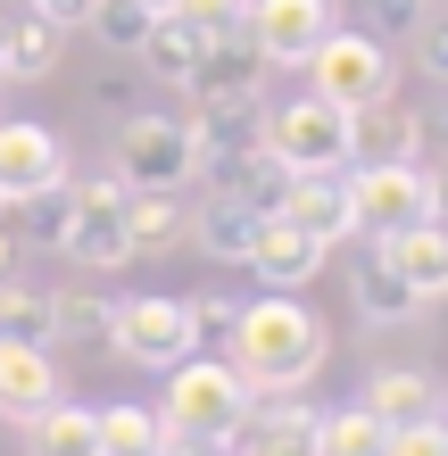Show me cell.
I'll list each match as a JSON object with an SVG mask.
<instances>
[{"label": "cell", "mask_w": 448, "mask_h": 456, "mask_svg": "<svg viewBox=\"0 0 448 456\" xmlns=\"http://www.w3.org/2000/svg\"><path fill=\"white\" fill-rule=\"evenodd\" d=\"M84 34H92V42H117V50H134V42L150 34V9H142V0H92Z\"/></svg>", "instance_id": "1f68e13d"}, {"label": "cell", "mask_w": 448, "mask_h": 456, "mask_svg": "<svg viewBox=\"0 0 448 456\" xmlns=\"http://www.w3.org/2000/svg\"><path fill=\"white\" fill-rule=\"evenodd\" d=\"M382 249H390V265H399V274H407V290H415V299H448V216H424V224H407L399 240H382Z\"/></svg>", "instance_id": "44dd1931"}, {"label": "cell", "mask_w": 448, "mask_h": 456, "mask_svg": "<svg viewBox=\"0 0 448 456\" xmlns=\"http://www.w3.org/2000/svg\"><path fill=\"white\" fill-rule=\"evenodd\" d=\"M109 348L142 373H167L200 348V315L191 299H109Z\"/></svg>", "instance_id": "52a82bcc"}, {"label": "cell", "mask_w": 448, "mask_h": 456, "mask_svg": "<svg viewBox=\"0 0 448 456\" xmlns=\"http://www.w3.org/2000/svg\"><path fill=\"white\" fill-rule=\"evenodd\" d=\"M84 100H92V109H109V117H134L142 109V84L125 67H109V75H92V84H84Z\"/></svg>", "instance_id": "e575fe53"}, {"label": "cell", "mask_w": 448, "mask_h": 456, "mask_svg": "<svg viewBox=\"0 0 448 456\" xmlns=\"http://www.w3.org/2000/svg\"><path fill=\"white\" fill-rule=\"evenodd\" d=\"M175 17L191 34H241L249 25V0H175Z\"/></svg>", "instance_id": "d6a6232c"}, {"label": "cell", "mask_w": 448, "mask_h": 456, "mask_svg": "<svg viewBox=\"0 0 448 456\" xmlns=\"http://www.w3.org/2000/svg\"><path fill=\"white\" fill-rule=\"evenodd\" d=\"M307 92L332 100V109H365V100L399 92V59H390V42L357 34V25H332V34L307 50Z\"/></svg>", "instance_id": "5b68a950"}, {"label": "cell", "mask_w": 448, "mask_h": 456, "mask_svg": "<svg viewBox=\"0 0 448 456\" xmlns=\"http://www.w3.org/2000/svg\"><path fill=\"white\" fill-rule=\"evenodd\" d=\"M365 407H374L390 432H407V423L448 415V382H440L432 365H374V382H365Z\"/></svg>", "instance_id": "2e32d148"}, {"label": "cell", "mask_w": 448, "mask_h": 456, "mask_svg": "<svg viewBox=\"0 0 448 456\" xmlns=\"http://www.w3.org/2000/svg\"><path fill=\"white\" fill-rule=\"evenodd\" d=\"M50 398H67L59 390V357H50V348H25V340H0V415L25 423V415H42Z\"/></svg>", "instance_id": "ffe728a7"}, {"label": "cell", "mask_w": 448, "mask_h": 456, "mask_svg": "<svg viewBox=\"0 0 448 456\" xmlns=\"http://www.w3.org/2000/svg\"><path fill=\"white\" fill-rule=\"evenodd\" d=\"M25 432V456H92V407H75V398H50L42 415H25L17 423Z\"/></svg>", "instance_id": "d4e9b609"}, {"label": "cell", "mask_w": 448, "mask_h": 456, "mask_svg": "<svg viewBox=\"0 0 448 456\" xmlns=\"http://www.w3.org/2000/svg\"><path fill=\"white\" fill-rule=\"evenodd\" d=\"M158 456H167V448H158Z\"/></svg>", "instance_id": "ee69618b"}, {"label": "cell", "mask_w": 448, "mask_h": 456, "mask_svg": "<svg viewBox=\"0 0 448 456\" xmlns=\"http://www.w3.org/2000/svg\"><path fill=\"white\" fill-rule=\"evenodd\" d=\"M332 0H249V42L274 67H307V50L332 34Z\"/></svg>", "instance_id": "30bf717a"}, {"label": "cell", "mask_w": 448, "mask_h": 456, "mask_svg": "<svg viewBox=\"0 0 448 456\" xmlns=\"http://www.w3.org/2000/svg\"><path fill=\"white\" fill-rule=\"evenodd\" d=\"M266 150L282 158L291 175H332V167H349V109H332V100H266Z\"/></svg>", "instance_id": "ba28073f"}, {"label": "cell", "mask_w": 448, "mask_h": 456, "mask_svg": "<svg viewBox=\"0 0 448 456\" xmlns=\"http://www.w3.org/2000/svg\"><path fill=\"white\" fill-rule=\"evenodd\" d=\"M92 456H100V448H92Z\"/></svg>", "instance_id": "f6af8a7d"}, {"label": "cell", "mask_w": 448, "mask_h": 456, "mask_svg": "<svg viewBox=\"0 0 448 456\" xmlns=\"http://www.w3.org/2000/svg\"><path fill=\"white\" fill-rule=\"evenodd\" d=\"M432 208L448 216V167H432Z\"/></svg>", "instance_id": "f35d334b"}, {"label": "cell", "mask_w": 448, "mask_h": 456, "mask_svg": "<svg viewBox=\"0 0 448 456\" xmlns=\"http://www.w3.org/2000/svg\"><path fill=\"white\" fill-rule=\"evenodd\" d=\"M424 216H440L424 158H390V167H357L349 175V224H357V240H399Z\"/></svg>", "instance_id": "8992f818"}, {"label": "cell", "mask_w": 448, "mask_h": 456, "mask_svg": "<svg viewBox=\"0 0 448 456\" xmlns=\"http://www.w3.org/2000/svg\"><path fill=\"white\" fill-rule=\"evenodd\" d=\"M9 274H17V240L0 232V282H9Z\"/></svg>", "instance_id": "ab89813d"}, {"label": "cell", "mask_w": 448, "mask_h": 456, "mask_svg": "<svg viewBox=\"0 0 448 456\" xmlns=\"http://www.w3.org/2000/svg\"><path fill=\"white\" fill-rule=\"evenodd\" d=\"M382 456H448V415H432V423H407V432H390V448Z\"/></svg>", "instance_id": "8d00e7d4"}, {"label": "cell", "mask_w": 448, "mask_h": 456, "mask_svg": "<svg viewBox=\"0 0 448 456\" xmlns=\"http://www.w3.org/2000/svg\"><path fill=\"white\" fill-rule=\"evenodd\" d=\"M266 75H274V59L249 42V25L241 34H208L200 42V67H191V100H249V92H266Z\"/></svg>", "instance_id": "8fae6325"}, {"label": "cell", "mask_w": 448, "mask_h": 456, "mask_svg": "<svg viewBox=\"0 0 448 456\" xmlns=\"http://www.w3.org/2000/svg\"><path fill=\"white\" fill-rule=\"evenodd\" d=\"M249 423V390L224 357H183L167 365V407H158V432H167V456L183 448H232V432Z\"/></svg>", "instance_id": "7a4b0ae2"}, {"label": "cell", "mask_w": 448, "mask_h": 456, "mask_svg": "<svg viewBox=\"0 0 448 456\" xmlns=\"http://www.w3.org/2000/svg\"><path fill=\"white\" fill-rule=\"evenodd\" d=\"M142 9H150V17H158V9H175V0H142Z\"/></svg>", "instance_id": "b9f144b4"}, {"label": "cell", "mask_w": 448, "mask_h": 456, "mask_svg": "<svg viewBox=\"0 0 448 456\" xmlns=\"http://www.w3.org/2000/svg\"><path fill=\"white\" fill-rule=\"evenodd\" d=\"M415 158H424V167H448V100L415 109Z\"/></svg>", "instance_id": "d590c367"}, {"label": "cell", "mask_w": 448, "mask_h": 456, "mask_svg": "<svg viewBox=\"0 0 448 456\" xmlns=\"http://www.w3.org/2000/svg\"><path fill=\"white\" fill-rule=\"evenodd\" d=\"M9 17H17V0H0V42H9Z\"/></svg>", "instance_id": "60d3db41"}, {"label": "cell", "mask_w": 448, "mask_h": 456, "mask_svg": "<svg viewBox=\"0 0 448 456\" xmlns=\"http://www.w3.org/2000/svg\"><path fill=\"white\" fill-rule=\"evenodd\" d=\"M50 240H59L84 274H117V265H134V183H117V175L75 183L67 175L59 232H50Z\"/></svg>", "instance_id": "3957f363"}, {"label": "cell", "mask_w": 448, "mask_h": 456, "mask_svg": "<svg viewBox=\"0 0 448 456\" xmlns=\"http://www.w3.org/2000/svg\"><path fill=\"white\" fill-rule=\"evenodd\" d=\"M158 249H183V208L175 191H134V257H158Z\"/></svg>", "instance_id": "4dcf8cb0"}, {"label": "cell", "mask_w": 448, "mask_h": 456, "mask_svg": "<svg viewBox=\"0 0 448 456\" xmlns=\"http://www.w3.org/2000/svg\"><path fill=\"white\" fill-rule=\"evenodd\" d=\"M200 175L216 183V191L249 200L257 216H274V208H282V191H291V167H282L274 150H249V158H200Z\"/></svg>", "instance_id": "7402d4cb"}, {"label": "cell", "mask_w": 448, "mask_h": 456, "mask_svg": "<svg viewBox=\"0 0 448 456\" xmlns=\"http://www.w3.org/2000/svg\"><path fill=\"white\" fill-rule=\"evenodd\" d=\"M282 224H299V232H315L324 249H340V240H357V224H349V175H291V191H282V208H274Z\"/></svg>", "instance_id": "e0dca14e"}, {"label": "cell", "mask_w": 448, "mask_h": 456, "mask_svg": "<svg viewBox=\"0 0 448 456\" xmlns=\"http://www.w3.org/2000/svg\"><path fill=\"white\" fill-rule=\"evenodd\" d=\"M191 133H200V158L266 150V92H249V100H191Z\"/></svg>", "instance_id": "ac0fdd59"}, {"label": "cell", "mask_w": 448, "mask_h": 456, "mask_svg": "<svg viewBox=\"0 0 448 456\" xmlns=\"http://www.w3.org/2000/svg\"><path fill=\"white\" fill-rule=\"evenodd\" d=\"M92 440H100V456H158V448H167V432H158V415L142 407V398L92 407Z\"/></svg>", "instance_id": "4316f807"}, {"label": "cell", "mask_w": 448, "mask_h": 456, "mask_svg": "<svg viewBox=\"0 0 448 456\" xmlns=\"http://www.w3.org/2000/svg\"><path fill=\"white\" fill-rule=\"evenodd\" d=\"M75 167H67V142L50 125H25V117H0V208H25L42 191H59Z\"/></svg>", "instance_id": "9c48e42d"}, {"label": "cell", "mask_w": 448, "mask_h": 456, "mask_svg": "<svg viewBox=\"0 0 448 456\" xmlns=\"http://www.w3.org/2000/svg\"><path fill=\"white\" fill-rule=\"evenodd\" d=\"M390 448V423L365 407H324V423H315V456H382Z\"/></svg>", "instance_id": "83f0119b"}, {"label": "cell", "mask_w": 448, "mask_h": 456, "mask_svg": "<svg viewBox=\"0 0 448 456\" xmlns=\"http://www.w3.org/2000/svg\"><path fill=\"white\" fill-rule=\"evenodd\" d=\"M34 17H50L59 34H84V17H92V0H25Z\"/></svg>", "instance_id": "74e56055"}, {"label": "cell", "mask_w": 448, "mask_h": 456, "mask_svg": "<svg viewBox=\"0 0 448 456\" xmlns=\"http://www.w3.org/2000/svg\"><path fill=\"white\" fill-rule=\"evenodd\" d=\"M257 208L249 200H232V191H208L191 216H183V240L208 257V265H249V240H257Z\"/></svg>", "instance_id": "9a60e30c"}, {"label": "cell", "mask_w": 448, "mask_h": 456, "mask_svg": "<svg viewBox=\"0 0 448 456\" xmlns=\"http://www.w3.org/2000/svg\"><path fill=\"white\" fill-rule=\"evenodd\" d=\"M208 456H232V448H208Z\"/></svg>", "instance_id": "7bdbcfd3"}, {"label": "cell", "mask_w": 448, "mask_h": 456, "mask_svg": "<svg viewBox=\"0 0 448 456\" xmlns=\"http://www.w3.org/2000/svg\"><path fill=\"white\" fill-rule=\"evenodd\" d=\"M200 42H208V34H191L175 9H158V17H150V34H142L134 50H142V67L158 75V84H175V92H183V84H191V67H200Z\"/></svg>", "instance_id": "cb8c5ba5"}, {"label": "cell", "mask_w": 448, "mask_h": 456, "mask_svg": "<svg viewBox=\"0 0 448 456\" xmlns=\"http://www.w3.org/2000/svg\"><path fill=\"white\" fill-rule=\"evenodd\" d=\"M390 158H415V109H399V92L349 109V167H390Z\"/></svg>", "instance_id": "d6986e66"}, {"label": "cell", "mask_w": 448, "mask_h": 456, "mask_svg": "<svg viewBox=\"0 0 448 456\" xmlns=\"http://www.w3.org/2000/svg\"><path fill=\"white\" fill-rule=\"evenodd\" d=\"M59 50H67V34L17 0V17H9V42H0V84H42V75L59 67Z\"/></svg>", "instance_id": "603a6c76"}, {"label": "cell", "mask_w": 448, "mask_h": 456, "mask_svg": "<svg viewBox=\"0 0 448 456\" xmlns=\"http://www.w3.org/2000/svg\"><path fill=\"white\" fill-rule=\"evenodd\" d=\"M407 42H415V67H424V75H432V84L448 92V9H440V17L424 9V25H415V34H407Z\"/></svg>", "instance_id": "836d02e7"}, {"label": "cell", "mask_w": 448, "mask_h": 456, "mask_svg": "<svg viewBox=\"0 0 448 456\" xmlns=\"http://www.w3.org/2000/svg\"><path fill=\"white\" fill-rule=\"evenodd\" d=\"M324 240L315 232H299V224H282V216H266L257 224V240H249V274L266 282V290H307L315 274H324Z\"/></svg>", "instance_id": "5bb4252c"}, {"label": "cell", "mask_w": 448, "mask_h": 456, "mask_svg": "<svg viewBox=\"0 0 448 456\" xmlns=\"http://www.w3.org/2000/svg\"><path fill=\"white\" fill-rule=\"evenodd\" d=\"M200 175V133L191 117H117V183H134V191H183V183Z\"/></svg>", "instance_id": "277c9868"}, {"label": "cell", "mask_w": 448, "mask_h": 456, "mask_svg": "<svg viewBox=\"0 0 448 456\" xmlns=\"http://www.w3.org/2000/svg\"><path fill=\"white\" fill-rule=\"evenodd\" d=\"M349 307H357L374 332L407 324V315H424V299L407 290V274L390 265V249H382V240H357V249H349Z\"/></svg>", "instance_id": "7c38bea8"}, {"label": "cell", "mask_w": 448, "mask_h": 456, "mask_svg": "<svg viewBox=\"0 0 448 456\" xmlns=\"http://www.w3.org/2000/svg\"><path fill=\"white\" fill-rule=\"evenodd\" d=\"M315 423H324V407H307V398H257L249 423L232 432V456H315Z\"/></svg>", "instance_id": "4fadbf2b"}, {"label": "cell", "mask_w": 448, "mask_h": 456, "mask_svg": "<svg viewBox=\"0 0 448 456\" xmlns=\"http://www.w3.org/2000/svg\"><path fill=\"white\" fill-rule=\"evenodd\" d=\"M0 340L50 348V290H34L25 274H9V282H0Z\"/></svg>", "instance_id": "f1b7e54d"}, {"label": "cell", "mask_w": 448, "mask_h": 456, "mask_svg": "<svg viewBox=\"0 0 448 456\" xmlns=\"http://www.w3.org/2000/svg\"><path fill=\"white\" fill-rule=\"evenodd\" d=\"M216 357L241 373L249 407L257 398H291L307 390L332 357V324L315 307H299V290H266V299H232V324L216 332Z\"/></svg>", "instance_id": "6da1fadb"}, {"label": "cell", "mask_w": 448, "mask_h": 456, "mask_svg": "<svg viewBox=\"0 0 448 456\" xmlns=\"http://www.w3.org/2000/svg\"><path fill=\"white\" fill-rule=\"evenodd\" d=\"M432 0H332V17L340 25H357V34H374V42H407L415 25H424Z\"/></svg>", "instance_id": "f546056e"}, {"label": "cell", "mask_w": 448, "mask_h": 456, "mask_svg": "<svg viewBox=\"0 0 448 456\" xmlns=\"http://www.w3.org/2000/svg\"><path fill=\"white\" fill-rule=\"evenodd\" d=\"M50 348H109V299L84 282L50 290Z\"/></svg>", "instance_id": "484cf974"}]
</instances>
